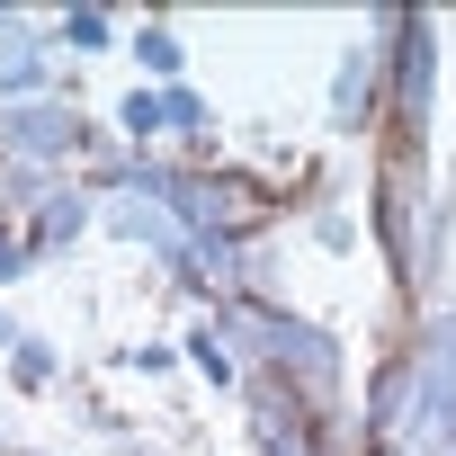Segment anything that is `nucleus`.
I'll use <instances>...</instances> for the list:
<instances>
[]
</instances>
